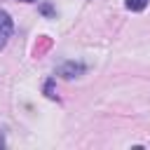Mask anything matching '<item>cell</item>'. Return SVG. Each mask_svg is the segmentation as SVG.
Wrapping results in <instances>:
<instances>
[{
	"mask_svg": "<svg viewBox=\"0 0 150 150\" xmlns=\"http://www.w3.org/2000/svg\"><path fill=\"white\" fill-rule=\"evenodd\" d=\"M12 28H14V23H12L9 14H7L5 9H0V49L7 45L9 35H12Z\"/></svg>",
	"mask_w": 150,
	"mask_h": 150,
	"instance_id": "cell-1",
	"label": "cell"
},
{
	"mask_svg": "<svg viewBox=\"0 0 150 150\" xmlns=\"http://www.w3.org/2000/svg\"><path fill=\"white\" fill-rule=\"evenodd\" d=\"M82 70H84V66H80V63H66L59 73H61L63 77H75V75H77V73H82Z\"/></svg>",
	"mask_w": 150,
	"mask_h": 150,
	"instance_id": "cell-2",
	"label": "cell"
},
{
	"mask_svg": "<svg viewBox=\"0 0 150 150\" xmlns=\"http://www.w3.org/2000/svg\"><path fill=\"white\" fill-rule=\"evenodd\" d=\"M124 5H127V9H131V12H141V9L148 7V0H124Z\"/></svg>",
	"mask_w": 150,
	"mask_h": 150,
	"instance_id": "cell-3",
	"label": "cell"
},
{
	"mask_svg": "<svg viewBox=\"0 0 150 150\" xmlns=\"http://www.w3.org/2000/svg\"><path fill=\"white\" fill-rule=\"evenodd\" d=\"M21 2H35V0H21Z\"/></svg>",
	"mask_w": 150,
	"mask_h": 150,
	"instance_id": "cell-4",
	"label": "cell"
}]
</instances>
